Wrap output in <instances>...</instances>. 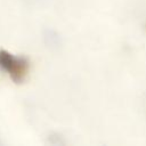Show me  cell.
Instances as JSON below:
<instances>
[{
  "instance_id": "1",
  "label": "cell",
  "mask_w": 146,
  "mask_h": 146,
  "mask_svg": "<svg viewBox=\"0 0 146 146\" xmlns=\"http://www.w3.org/2000/svg\"><path fill=\"white\" fill-rule=\"evenodd\" d=\"M0 68L3 72H7L15 83H22L29 72V59L24 56H16L5 49H1Z\"/></svg>"
},
{
  "instance_id": "2",
  "label": "cell",
  "mask_w": 146,
  "mask_h": 146,
  "mask_svg": "<svg viewBox=\"0 0 146 146\" xmlns=\"http://www.w3.org/2000/svg\"><path fill=\"white\" fill-rule=\"evenodd\" d=\"M44 42L48 47H57L60 44V39L55 31L46 30L44 31Z\"/></svg>"
}]
</instances>
